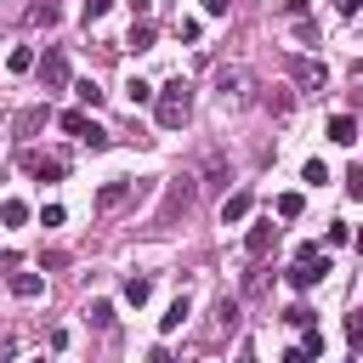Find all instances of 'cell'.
<instances>
[{"label": "cell", "instance_id": "277c9868", "mask_svg": "<svg viewBox=\"0 0 363 363\" xmlns=\"http://www.w3.org/2000/svg\"><path fill=\"white\" fill-rule=\"evenodd\" d=\"M34 74H40V91H68V51L62 45H45L40 62H34Z\"/></svg>", "mask_w": 363, "mask_h": 363}, {"label": "cell", "instance_id": "8fae6325", "mask_svg": "<svg viewBox=\"0 0 363 363\" xmlns=\"http://www.w3.org/2000/svg\"><path fill=\"white\" fill-rule=\"evenodd\" d=\"M6 284H11L17 301H40V295H45V278H40V272H11Z\"/></svg>", "mask_w": 363, "mask_h": 363}, {"label": "cell", "instance_id": "5b68a950", "mask_svg": "<svg viewBox=\"0 0 363 363\" xmlns=\"http://www.w3.org/2000/svg\"><path fill=\"white\" fill-rule=\"evenodd\" d=\"M17 164H23L34 182H57V176L68 170V159H62V153H34V147H23V153H17Z\"/></svg>", "mask_w": 363, "mask_h": 363}, {"label": "cell", "instance_id": "836d02e7", "mask_svg": "<svg viewBox=\"0 0 363 363\" xmlns=\"http://www.w3.org/2000/svg\"><path fill=\"white\" fill-rule=\"evenodd\" d=\"M346 335H352V340H363V312H357V318L346 323Z\"/></svg>", "mask_w": 363, "mask_h": 363}, {"label": "cell", "instance_id": "7402d4cb", "mask_svg": "<svg viewBox=\"0 0 363 363\" xmlns=\"http://www.w3.org/2000/svg\"><path fill=\"white\" fill-rule=\"evenodd\" d=\"M74 96H79L85 108H102V85H96V79H79V85H74Z\"/></svg>", "mask_w": 363, "mask_h": 363}, {"label": "cell", "instance_id": "e575fe53", "mask_svg": "<svg viewBox=\"0 0 363 363\" xmlns=\"http://www.w3.org/2000/svg\"><path fill=\"white\" fill-rule=\"evenodd\" d=\"M147 363H176V357H170L164 346H153V352H147Z\"/></svg>", "mask_w": 363, "mask_h": 363}, {"label": "cell", "instance_id": "9c48e42d", "mask_svg": "<svg viewBox=\"0 0 363 363\" xmlns=\"http://www.w3.org/2000/svg\"><path fill=\"white\" fill-rule=\"evenodd\" d=\"M272 244H278V227H272V221H255V227L244 233V255H250V261H261Z\"/></svg>", "mask_w": 363, "mask_h": 363}, {"label": "cell", "instance_id": "ac0fdd59", "mask_svg": "<svg viewBox=\"0 0 363 363\" xmlns=\"http://www.w3.org/2000/svg\"><path fill=\"white\" fill-rule=\"evenodd\" d=\"M0 221H6V227H23V221H28V204H23V199H0Z\"/></svg>", "mask_w": 363, "mask_h": 363}, {"label": "cell", "instance_id": "ab89813d", "mask_svg": "<svg viewBox=\"0 0 363 363\" xmlns=\"http://www.w3.org/2000/svg\"><path fill=\"white\" fill-rule=\"evenodd\" d=\"M357 255H363V233H357Z\"/></svg>", "mask_w": 363, "mask_h": 363}, {"label": "cell", "instance_id": "9a60e30c", "mask_svg": "<svg viewBox=\"0 0 363 363\" xmlns=\"http://www.w3.org/2000/svg\"><path fill=\"white\" fill-rule=\"evenodd\" d=\"M125 301H130V306H147V301H153V278H147V272H142V278H125Z\"/></svg>", "mask_w": 363, "mask_h": 363}, {"label": "cell", "instance_id": "5bb4252c", "mask_svg": "<svg viewBox=\"0 0 363 363\" xmlns=\"http://www.w3.org/2000/svg\"><path fill=\"white\" fill-rule=\"evenodd\" d=\"M34 62H40V51H34V45H11V51H6V68H11V74H28Z\"/></svg>", "mask_w": 363, "mask_h": 363}, {"label": "cell", "instance_id": "74e56055", "mask_svg": "<svg viewBox=\"0 0 363 363\" xmlns=\"http://www.w3.org/2000/svg\"><path fill=\"white\" fill-rule=\"evenodd\" d=\"M147 6H153V0H130V11H136V17H147Z\"/></svg>", "mask_w": 363, "mask_h": 363}, {"label": "cell", "instance_id": "2e32d148", "mask_svg": "<svg viewBox=\"0 0 363 363\" xmlns=\"http://www.w3.org/2000/svg\"><path fill=\"white\" fill-rule=\"evenodd\" d=\"M125 96H130V108H142V102H153V85H147L142 74H130V79H125Z\"/></svg>", "mask_w": 363, "mask_h": 363}, {"label": "cell", "instance_id": "603a6c76", "mask_svg": "<svg viewBox=\"0 0 363 363\" xmlns=\"http://www.w3.org/2000/svg\"><path fill=\"white\" fill-rule=\"evenodd\" d=\"M301 182L323 187V182H329V164H323V159H306V164H301Z\"/></svg>", "mask_w": 363, "mask_h": 363}, {"label": "cell", "instance_id": "44dd1931", "mask_svg": "<svg viewBox=\"0 0 363 363\" xmlns=\"http://www.w3.org/2000/svg\"><path fill=\"white\" fill-rule=\"evenodd\" d=\"M238 85H244V68H221V74H216V91H221V96H233Z\"/></svg>", "mask_w": 363, "mask_h": 363}, {"label": "cell", "instance_id": "f546056e", "mask_svg": "<svg viewBox=\"0 0 363 363\" xmlns=\"http://www.w3.org/2000/svg\"><path fill=\"white\" fill-rule=\"evenodd\" d=\"M278 11L284 17H306V0H278Z\"/></svg>", "mask_w": 363, "mask_h": 363}, {"label": "cell", "instance_id": "d6a6232c", "mask_svg": "<svg viewBox=\"0 0 363 363\" xmlns=\"http://www.w3.org/2000/svg\"><path fill=\"white\" fill-rule=\"evenodd\" d=\"M204 17H227V0H204Z\"/></svg>", "mask_w": 363, "mask_h": 363}, {"label": "cell", "instance_id": "ffe728a7", "mask_svg": "<svg viewBox=\"0 0 363 363\" xmlns=\"http://www.w3.org/2000/svg\"><path fill=\"white\" fill-rule=\"evenodd\" d=\"M91 329H113V301H91Z\"/></svg>", "mask_w": 363, "mask_h": 363}, {"label": "cell", "instance_id": "e0dca14e", "mask_svg": "<svg viewBox=\"0 0 363 363\" xmlns=\"http://www.w3.org/2000/svg\"><path fill=\"white\" fill-rule=\"evenodd\" d=\"M272 210H278L284 221H295V216L306 210V199H301V193H278V199H272Z\"/></svg>", "mask_w": 363, "mask_h": 363}, {"label": "cell", "instance_id": "d590c367", "mask_svg": "<svg viewBox=\"0 0 363 363\" xmlns=\"http://www.w3.org/2000/svg\"><path fill=\"white\" fill-rule=\"evenodd\" d=\"M363 11V0H340V17H357Z\"/></svg>", "mask_w": 363, "mask_h": 363}, {"label": "cell", "instance_id": "f1b7e54d", "mask_svg": "<svg viewBox=\"0 0 363 363\" xmlns=\"http://www.w3.org/2000/svg\"><path fill=\"white\" fill-rule=\"evenodd\" d=\"M318 255H323V250H318L312 238H301V244H295V261H318Z\"/></svg>", "mask_w": 363, "mask_h": 363}, {"label": "cell", "instance_id": "60d3db41", "mask_svg": "<svg viewBox=\"0 0 363 363\" xmlns=\"http://www.w3.org/2000/svg\"><path fill=\"white\" fill-rule=\"evenodd\" d=\"M34 363H45V357H34Z\"/></svg>", "mask_w": 363, "mask_h": 363}, {"label": "cell", "instance_id": "8992f818", "mask_svg": "<svg viewBox=\"0 0 363 363\" xmlns=\"http://www.w3.org/2000/svg\"><path fill=\"white\" fill-rule=\"evenodd\" d=\"M187 204H193V176H176V182H170V193H164V204H159V216H153V227H170Z\"/></svg>", "mask_w": 363, "mask_h": 363}, {"label": "cell", "instance_id": "1f68e13d", "mask_svg": "<svg viewBox=\"0 0 363 363\" xmlns=\"http://www.w3.org/2000/svg\"><path fill=\"white\" fill-rule=\"evenodd\" d=\"M346 193H352V199H363V164H357V170L346 176Z\"/></svg>", "mask_w": 363, "mask_h": 363}, {"label": "cell", "instance_id": "7c38bea8", "mask_svg": "<svg viewBox=\"0 0 363 363\" xmlns=\"http://www.w3.org/2000/svg\"><path fill=\"white\" fill-rule=\"evenodd\" d=\"M187 312H193V301H187V295H176V301L164 306V318H159V335H176V329L187 323Z\"/></svg>", "mask_w": 363, "mask_h": 363}, {"label": "cell", "instance_id": "30bf717a", "mask_svg": "<svg viewBox=\"0 0 363 363\" xmlns=\"http://www.w3.org/2000/svg\"><path fill=\"white\" fill-rule=\"evenodd\" d=\"M250 210H255V193H250V187H238V193L221 199V221H244Z\"/></svg>", "mask_w": 363, "mask_h": 363}, {"label": "cell", "instance_id": "3957f363", "mask_svg": "<svg viewBox=\"0 0 363 363\" xmlns=\"http://www.w3.org/2000/svg\"><path fill=\"white\" fill-rule=\"evenodd\" d=\"M284 74L301 85V91H323L329 85V68L318 57H301V51H284Z\"/></svg>", "mask_w": 363, "mask_h": 363}, {"label": "cell", "instance_id": "52a82bcc", "mask_svg": "<svg viewBox=\"0 0 363 363\" xmlns=\"http://www.w3.org/2000/svg\"><path fill=\"white\" fill-rule=\"evenodd\" d=\"M284 278H289V289H295V295H306V289H318V284L329 278V255H318V261H295Z\"/></svg>", "mask_w": 363, "mask_h": 363}, {"label": "cell", "instance_id": "d4e9b609", "mask_svg": "<svg viewBox=\"0 0 363 363\" xmlns=\"http://www.w3.org/2000/svg\"><path fill=\"white\" fill-rule=\"evenodd\" d=\"M28 23H34V28H40V23L51 28V23H57V6H51V0H40V6H28Z\"/></svg>", "mask_w": 363, "mask_h": 363}, {"label": "cell", "instance_id": "d6986e66", "mask_svg": "<svg viewBox=\"0 0 363 363\" xmlns=\"http://www.w3.org/2000/svg\"><path fill=\"white\" fill-rule=\"evenodd\" d=\"M125 45L147 51V45H153V23H147V17H136V23H130V40H125Z\"/></svg>", "mask_w": 363, "mask_h": 363}, {"label": "cell", "instance_id": "4fadbf2b", "mask_svg": "<svg viewBox=\"0 0 363 363\" xmlns=\"http://www.w3.org/2000/svg\"><path fill=\"white\" fill-rule=\"evenodd\" d=\"M329 142H335V147H352V142H357V119H352V113H335V119H329Z\"/></svg>", "mask_w": 363, "mask_h": 363}, {"label": "cell", "instance_id": "cb8c5ba5", "mask_svg": "<svg viewBox=\"0 0 363 363\" xmlns=\"http://www.w3.org/2000/svg\"><path fill=\"white\" fill-rule=\"evenodd\" d=\"M301 352H306V357H323V329L306 323V329H301Z\"/></svg>", "mask_w": 363, "mask_h": 363}, {"label": "cell", "instance_id": "4dcf8cb0", "mask_svg": "<svg viewBox=\"0 0 363 363\" xmlns=\"http://www.w3.org/2000/svg\"><path fill=\"white\" fill-rule=\"evenodd\" d=\"M108 6H113V0H85V23H96V17L108 11Z\"/></svg>", "mask_w": 363, "mask_h": 363}, {"label": "cell", "instance_id": "6da1fadb", "mask_svg": "<svg viewBox=\"0 0 363 363\" xmlns=\"http://www.w3.org/2000/svg\"><path fill=\"white\" fill-rule=\"evenodd\" d=\"M187 113H193V85H187V79H170L164 91H153V119H159L164 130H182Z\"/></svg>", "mask_w": 363, "mask_h": 363}, {"label": "cell", "instance_id": "f35d334b", "mask_svg": "<svg viewBox=\"0 0 363 363\" xmlns=\"http://www.w3.org/2000/svg\"><path fill=\"white\" fill-rule=\"evenodd\" d=\"M238 363H255V346H244V352H238Z\"/></svg>", "mask_w": 363, "mask_h": 363}, {"label": "cell", "instance_id": "484cf974", "mask_svg": "<svg viewBox=\"0 0 363 363\" xmlns=\"http://www.w3.org/2000/svg\"><path fill=\"white\" fill-rule=\"evenodd\" d=\"M176 34H182L187 45H199V34H204V23H199V17H182V23H176Z\"/></svg>", "mask_w": 363, "mask_h": 363}, {"label": "cell", "instance_id": "8d00e7d4", "mask_svg": "<svg viewBox=\"0 0 363 363\" xmlns=\"http://www.w3.org/2000/svg\"><path fill=\"white\" fill-rule=\"evenodd\" d=\"M284 363H312V357H306V352L295 346V352H284Z\"/></svg>", "mask_w": 363, "mask_h": 363}, {"label": "cell", "instance_id": "83f0119b", "mask_svg": "<svg viewBox=\"0 0 363 363\" xmlns=\"http://www.w3.org/2000/svg\"><path fill=\"white\" fill-rule=\"evenodd\" d=\"M284 323H289V329H306V323H312V312H306V306H289V312H284Z\"/></svg>", "mask_w": 363, "mask_h": 363}, {"label": "cell", "instance_id": "ba28073f", "mask_svg": "<svg viewBox=\"0 0 363 363\" xmlns=\"http://www.w3.org/2000/svg\"><path fill=\"white\" fill-rule=\"evenodd\" d=\"M130 193H136V187H130L125 176H113V182H102V187H96V210H125V204H130Z\"/></svg>", "mask_w": 363, "mask_h": 363}, {"label": "cell", "instance_id": "4316f807", "mask_svg": "<svg viewBox=\"0 0 363 363\" xmlns=\"http://www.w3.org/2000/svg\"><path fill=\"white\" fill-rule=\"evenodd\" d=\"M62 216H68L62 204H40V227H62Z\"/></svg>", "mask_w": 363, "mask_h": 363}, {"label": "cell", "instance_id": "7a4b0ae2", "mask_svg": "<svg viewBox=\"0 0 363 363\" xmlns=\"http://www.w3.org/2000/svg\"><path fill=\"white\" fill-rule=\"evenodd\" d=\"M57 125H62V130H68V136H74V142H85V147H91V153H102V147H108V142H113V136H108V130H102V125H96V119H85V113H79V108H62V113H57Z\"/></svg>", "mask_w": 363, "mask_h": 363}]
</instances>
